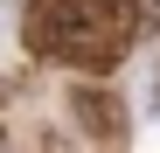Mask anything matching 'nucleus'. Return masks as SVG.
<instances>
[{"instance_id":"f257e3e1","label":"nucleus","mask_w":160,"mask_h":153,"mask_svg":"<svg viewBox=\"0 0 160 153\" xmlns=\"http://www.w3.org/2000/svg\"><path fill=\"white\" fill-rule=\"evenodd\" d=\"M146 21H153V0H35L28 42L42 49L49 63L112 70Z\"/></svg>"},{"instance_id":"f03ea898","label":"nucleus","mask_w":160,"mask_h":153,"mask_svg":"<svg viewBox=\"0 0 160 153\" xmlns=\"http://www.w3.org/2000/svg\"><path fill=\"white\" fill-rule=\"evenodd\" d=\"M70 105H77V118H84V132H98V139H112L118 125H125V111H118V97H104V91H91V84L77 91Z\"/></svg>"}]
</instances>
